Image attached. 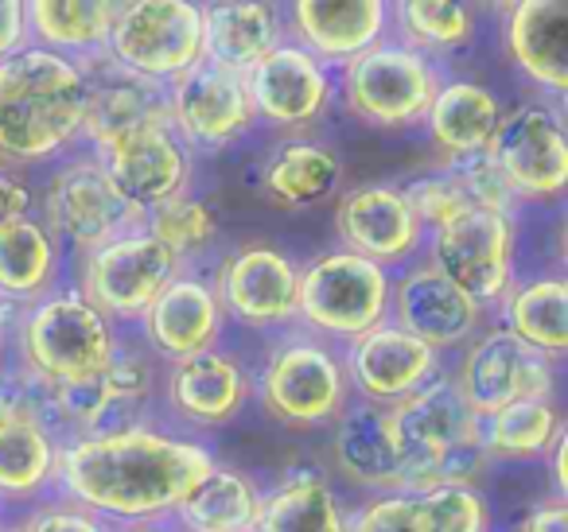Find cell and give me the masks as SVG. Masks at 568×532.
<instances>
[{"instance_id": "bcb514c9", "label": "cell", "mask_w": 568, "mask_h": 532, "mask_svg": "<svg viewBox=\"0 0 568 532\" xmlns=\"http://www.w3.org/2000/svg\"><path fill=\"white\" fill-rule=\"evenodd\" d=\"M514 532H568V505L557 498L537 501V505L521 516Z\"/></svg>"}, {"instance_id": "e575fe53", "label": "cell", "mask_w": 568, "mask_h": 532, "mask_svg": "<svg viewBox=\"0 0 568 532\" xmlns=\"http://www.w3.org/2000/svg\"><path fill=\"white\" fill-rule=\"evenodd\" d=\"M495 311L498 327H506L529 350L545 354L552 361L568 354V284L560 273L514 280V288L506 291Z\"/></svg>"}, {"instance_id": "1f68e13d", "label": "cell", "mask_w": 568, "mask_h": 532, "mask_svg": "<svg viewBox=\"0 0 568 532\" xmlns=\"http://www.w3.org/2000/svg\"><path fill=\"white\" fill-rule=\"evenodd\" d=\"M503 113H506L503 98L490 86H483L475 79H444V86L436 90L420 129L440 149L444 160H464L487 152Z\"/></svg>"}, {"instance_id": "603a6c76", "label": "cell", "mask_w": 568, "mask_h": 532, "mask_svg": "<svg viewBox=\"0 0 568 532\" xmlns=\"http://www.w3.org/2000/svg\"><path fill=\"white\" fill-rule=\"evenodd\" d=\"M343 374L355 400L394 408L436 381L444 374V358L386 319L382 327L343 346Z\"/></svg>"}, {"instance_id": "d4e9b609", "label": "cell", "mask_w": 568, "mask_h": 532, "mask_svg": "<svg viewBox=\"0 0 568 532\" xmlns=\"http://www.w3.org/2000/svg\"><path fill=\"white\" fill-rule=\"evenodd\" d=\"M94 160L105 167L118 195L141 214H152L156 206L187 195L191 167H195V156H191L187 144L175 136V129L168 121L141 129L136 136H129L118 149L102 152Z\"/></svg>"}, {"instance_id": "7bdbcfd3", "label": "cell", "mask_w": 568, "mask_h": 532, "mask_svg": "<svg viewBox=\"0 0 568 532\" xmlns=\"http://www.w3.org/2000/svg\"><path fill=\"white\" fill-rule=\"evenodd\" d=\"M20 532H113L110 521H102L90 509L74 505V501H36L24 516H20Z\"/></svg>"}, {"instance_id": "f1b7e54d", "label": "cell", "mask_w": 568, "mask_h": 532, "mask_svg": "<svg viewBox=\"0 0 568 532\" xmlns=\"http://www.w3.org/2000/svg\"><path fill=\"white\" fill-rule=\"evenodd\" d=\"M332 462L355 490L371 498L402 490V462H397L394 436H389L386 408L351 397V405L332 423Z\"/></svg>"}, {"instance_id": "3957f363", "label": "cell", "mask_w": 568, "mask_h": 532, "mask_svg": "<svg viewBox=\"0 0 568 532\" xmlns=\"http://www.w3.org/2000/svg\"><path fill=\"white\" fill-rule=\"evenodd\" d=\"M386 416L405 485H475L487 467L479 416L467 412L448 369L409 400L386 408Z\"/></svg>"}, {"instance_id": "ab89813d", "label": "cell", "mask_w": 568, "mask_h": 532, "mask_svg": "<svg viewBox=\"0 0 568 532\" xmlns=\"http://www.w3.org/2000/svg\"><path fill=\"white\" fill-rule=\"evenodd\" d=\"M144 229L172 253L180 265H187L191 257L206 253L219 242V218L199 195H180L172 203L156 206L152 214H144Z\"/></svg>"}, {"instance_id": "7c38bea8", "label": "cell", "mask_w": 568, "mask_h": 532, "mask_svg": "<svg viewBox=\"0 0 568 532\" xmlns=\"http://www.w3.org/2000/svg\"><path fill=\"white\" fill-rule=\"evenodd\" d=\"M487 156L518 206L557 203L568 187L565 105L549 98H526L506 110L487 144Z\"/></svg>"}, {"instance_id": "ffe728a7", "label": "cell", "mask_w": 568, "mask_h": 532, "mask_svg": "<svg viewBox=\"0 0 568 532\" xmlns=\"http://www.w3.org/2000/svg\"><path fill=\"white\" fill-rule=\"evenodd\" d=\"M160 400L191 431L226 428L253 400V374L234 350L214 346L160 369Z\"/></svg>"}, {"instance_id": "b9f144b4", "label": "cell", "mask_w": 568, "mask_h": 532, "mask_svg": "<svg viewBox=\"0 0 568 532\" xmlns=\"http://www.w3.org/2000/svg\"><path fill=\"white\" fill-rule=\"evenodd\" d=\"M402 191H405V198H409L417 222L425 226V234H433V229H440L444 222H452L464 211H471L467 198H464V191L452 183V175L444 172V167H433V172L417 175V180L405 183Z\"/></svg>"}, {"instance_id": "7a4b0ae2", "label": "cell", "mask_w": 568, "mask_h": 532, "mask_svg": "<svg viewBox=\"0 0 568 532\" xmlns=\"http://www.w3.org/2000/svg\"><path fill=\"white\" fill-rule=\"evenodd\" d=\"M87 71L28 43L0 63V167H40L82 141Z\"/></svg>"}, {"instance_id": "5b68a950", "label": "cell", "mask_w": 568, "mask_h": 532, "mask_svg": "<svg viewBox=\"0 0 568 532\" xmlns=\"http://www.w3.org/2000/svg\"><path fill=\"white\" fill-rule=\"evenodd\" d=\"M261 408L288 431H324L351 405L343 350L301 327H288L253 377Z\"/></svg>"}, {"instance_id": "8fae6325", "label": "cell", "mask_w": 568, "mask_h": 532, "mask_svg": "<svg viewBox=\"0 0 568 532\" xmlns=\"http://www.w3.org/2000/svg\"><path fill=\"white\" fill-rule=\"evenodd\" d=\"M160 392V361L141 342L121 338L118 354L102 374L79 385L51 389V423L63 439L79 436H113V431L136 428L144 420V408Z\"/></svg>"}, {"instance_id": "484cf974", "label": "cell", "mask_w": 568, "mask_h": 532, "mask_svg": "<svg viewBox=\"0 0 568 532\" xmlns=\"http://www.w3.org/2000/svg\"><path fill=\"white\" fill-rule=\"evenodd\" d=\"M82 71H87L82 141L90 144V156H102V152L118 149L121 141L136 136L141 129L168 121V86L121 71L105 55H98L94 63H82Z\"/></svg>"}, {"instance_id": "ee69618b", "label": "cell", "mask_w": 568, "mask_h": 532, "mask_svg": "<svg viewBox=\"0 0 568 532\" xmlns=\"http://www.w3.org/2000/svg\"><path fill=\"white\" fill-rule=\"evenodd\" d=\"M36 206V191L24 183V175L12 167H0V229L17 218H28Z\"/></svg>"}, {"instance_id": "4fadbf2b", "label": "cell", "mask_w": 568, "mask_h": 532, "mask_svg": "<svg viewBox=\"0 0 568 532\" xmlns=\"http://www.w3.org/2000/svg\"><path fill=\"white\" fill-rule=\"evenodd\" d=\"M36 218L48 226L59 249H74L79 257L144 226V214L118 195V187L94 156L59 160V167L43 183Z\"/></svg>"}, {"instance_id": "83f0119b", "label": "cell", "mask_w": 568, "mask_h": 532, "mask_svg": "<svg viewBox=\"0 0 568 532\" xmlns=\"http://www.w3.org/2000/svg\"><path fill=\"white\" fill-rule=\"evenodd\" d=\"M503 48L514 71L537 86V98L565 102L568 90V4L510 0L503 9Z\"/></svg>"}, {"instance_id": "44dd1931", "label": "cell", "mask_w": 568, "mask_h": 532, "mask_svg": "<svg viewBox=\"0 0 568 532\" xmlns=\"http://www.w3.org/2000/svg\"><path fill=\"white\" fill-rule=\"evenodd\" d=\"M347 532H495L479 485H402L347 509Z\"/></svg>"}, {"instance_id": "ac0fdd59", "label": "cell", "mask_w": 568, "mask_h": 532, "mask_svg": "<svg viewBox=\"0 0 568 532\" xmlns=\"http://www.w3.org/2000/svg\"><path fill=\"white\" fill-rule=\"evenodd\" d=\"M339 249L374 260L386 273H402L425 253V226L413 214L402 183H358L335 203Z\"/></svg>"}, {"instance_id": "d6986e66", "label": "cell", "mask_w": 568, "mask_h": 532, "mask_svg": "<svg viewBox=\"0 0 568 532\" xmlns=\"http://www.w3.org/2000/svg\"><path fill=\"white\" fill-rule=\"evenodd\" d=\"M168 125L187 152H222L237 144L257 121L250 110L242 74L214 63H195L168 86Z\"/></svg>"}, {"instance_id": "4dcf8cb0", "label": "cell", "mask_w": 568, "mask_h": 532, "mask_svg": "<svg viewBox=\"0 0 568 532\" xmlns=\"http://www.w3.org/2000/svg\"><path fill=\"white\" fill-rule=\"evenodd\" d=\"M253 532H347V505L320 467H293L261 490Z\"/></svg>"}, {"instance_id": "f546056e", "label": "cell", "mask_w": 568, "mask_h": 532, "mask_svg": "<svg viewBox=\"0 0 568 532\" xmlns=\"http://www.w3.org/2000/svg\"><path fill=\"white\" fill-rule=\"evenodd\" d=\"M284 40V4L226 0L203 4V63L245 74Z\"/></svg>"}, {"instance_id": "277c9868", "label": "cell", "mask_w": 568, "mask_h": 532, "mask_svg": "<svg viewBox=\"0 0 568 532\" xmlns=\"http://www.w3.org/2000/svg\"><path fill=\"white\" fill-rule=\"evenodd\" d=\"M9 346L28 374L40 377L48 389H59L102 374L118 354L121 335L74 284H59L12 315Z\"/></svg>"}, {"instance_id": "f35d334b", "label": "cell", "mask_w": 568, "mask_h": 532, "mask_svg": "<svg viewBox=\"0 0 568 532\" xmlns=\"http://www.w3.org/2000/svg\"><path fill=\"white\" fill-rule=\"evenodd\" d=\"M389 24L394 40L420 51L433 63L444 55H456L475 40V12L456 0H402L389 4Z\"/></svg>"}, {"instance_id": "74e56055", "label": "cell", "mask_w": 568, "mask_h": 532, "mask_svg": "<svg viewBox=\"0 0 568 532\" xmlns=\"http://www.w3.org/2000/svg\"><path fill=\"white\" fill-rule=\"evenodd\" d=\"M565 431L557 400H514L503 412L479 420V447L487 462L545 459L552 439Z\"/></svg>"}, {"instance_id": "2e32d148", "label": "cell", "mask_w": 568, "mask_h": 532, "mask_svg": "<svg viewBox=\"0 0 568 532\" xmlns=\"http://www.w3.org/2000/svg\"><path fill=\"white\" fill-rule=\"evenodd\" d=\"M222 315L250 330L296 327L301 260L268 242H242L222 257L211 276Z\"/></svg>"}, {"instance_id": "9c48e42d", "label": "cell", "mask_w": 568, "mask_h": 532, "mask_svg": "<svg viewBox=\"0 0 568 532\" xmlns=\"http://www.w3.org/2000/svg\"><path fill=\"white\" fill-rule=\"evenodd\" d=\"M105 59L156 86L203 63V4L191 0H118Z\"/></svg>"}, {"instance_id": "ba28073f", "label": "cell", "mask_w": 568, "mask_h": 532, "mask_svg": "<svg viewBox=\"0 0 568 532\" xmlns=\"http://www.w3.org/2000/svg\"><path fill=\"white\" fill-rule=\"evenodd\" d=\"M63 436L51 423V389L20 361L0 369V505H36L55 485Z\"/></svg>"}, {"instance_id": "5bb4252c", "label": "cell", "mask_w": 568, "mask_h": 532, "mask_svg": "<svg viewBox=\"0 0 568 532\" xmlns=\"http://www.w3.org/2000/svg\"><path fill=\"white\" fill-rule=\"evenodd\" d=\"M180 273H183L180 260L141 226L98 245L87 257H79V284L74 288L113 327H129V323L144 319V311L156 304V296Z\"/></svg>"}, {"instance_id": "52a82bcc", "label": "cell", "mask_w": 568, "mask_h": 532, "mask_svg": "<svg viewBox=\"0 0 568 532\" xmlns=\"http://www.w3.org/2000/svg\"><path fill=\"white\" fill-rule=\"evenodd\" d=\"M389 284L394 273L358 253H320L301 265L296 327L343 350L389 319Z\"/></svg>"}, {"instance_id": "836d02e7", "label": "cell", "mask_w": 568, "mask_h": 532, "mask_svg": "<svg viewBox=\"0 0 568 532\" xmlns=\"http://www.w3.org/2000/svg\"><path fill=\"white\" fill-rule=\"evenodd\" d=\"M118 0H24L28 43L71 63L105 55Z\"/></svg>"}, {"instance_id": "8992f818", "label": "cell", "mask_w": 568, "mask_h": 532, "mask_svg": "<svg viewBox=\"0 0 568 532\" xmlns=\"http://www.w3.org/2000/svg\"><path fill=\"white\" fill-rule=\"evenodd\" d=\"M440 86V63L397 43L394 35L335 71V98L343 102L347 117L382 133H409L425 125L428 105Z\"/></svg>"}, {"instance_id": "e0dca14e", "label": "cell", "mask_w": 568, "mask_h": 532, "mask_svg": "<svg viewBox=\"0 0 568 532\" xmlns=\"http://www.w3.org/2000/svg\"><path fill=\"white\" fill-rule=\"evenodd\" d=\"M242 82L253 121L281 133H304L320 125L335 105V71L316 63L293 40H281L265 59H257Z\"/></svg>"}, {"instance_id": "7dc6e473", "label": "cell", "mask_w": 568, "mask_h": 532, "mask_svg": "<svg viewBox=\"0 0 568 532\" xmlns=\"http://www.w3.org/2000/svg\"><path fill=\"white\" fill-rule=\"evenodd\" d=\"M565 431H560V436L552 439V447H549V474H552V498H557V501H565V493H568V474H565L568 436H565Z\"/></svg>"}, {"instance_id": "f907efd6", "label": "cell", "mask_w": 568, "mask_h": 532, "mask_svg": "<svg viewBox=\"0 0 568 532\" xmlns=\"http://www.w3.org/2000/svg\"><path fill=\"white\" fill-rule=\"evenodd\" d=\"M0 532H20V524H17V521H12V524H9V521H0Z\"/></svg>"}, {"instance_id": "4316f807", "label": "cell", "mask_w": 568, "mask_h": 532, "mask_svg": "<svg viewBox=\"0 0 568 532\" xmlns=\"http://www.w3.org/2000/svg\"><path fill=\"white\" fill-rule=\"evenodd\" d=\"M144 338V350L160 361L172 366L191 354H203L222 346L226 335V315L214 296L211 276L199 273H180L164 291L156 296V304L144 311V319L136 323Z\"/></svg>"}, {"instance_id": "30bf717a", "label": "cell", "mask_w": 568, "mask_h": 532, "mask_svg": "<svg viewBox=\"0 0 568 532\" xmlns=\"http://www.w3.org/2000/svg\"><path fill=\"white\" fill-rule=\"evenodd\" d=\"M420 260L479 307L495 311L518 280V214L464 211L425 234Z\"/></svg>"}, {"instance_id": "60d3db41", "label": "cell", "mask_w": 568, "mask_h": 532, "mask_svg": "<svg viewBox=\"0 0 568 532\" xmlns=\"http://www.w3.org/2000/svg\"><path fill=\"white\" fill-rule=\"evenodd\" d=\"M440 167L452 175V183L464 191V198H467L471 211L518 214V203H514L510 187L503 183V175H498V167L490 164L487 152H479V156H464V160H444Z\"/></svg>"}, {"instance_id": "6da1fadb", "label": "cell", "mask_w": 568, "mask_h": 532, "mask_svg": "<svg viewBox=\"0 0 568 532\" xmlns=\"http://www.w3.org/2000/svg\"><path fill=\"white\" fill-rule=\"evenodd\" d=\"M219 467V454L195 436L160 423L113 431V436L63 439L55 467V498L90 509L102 521L160 524L172 521L187 493Z\"/></svg>"}, {"instance_id": "f6af8a7d", "label": "cell", "mask_w": 568, "mask_h": 532, "mask_svg": "<svg viewBox=\"0 0 568 532\" xmlns=\"http://www.w3.org/2000/svg\"><path fill=\"white\" fill-rule=\"evenodd\" d=\"M28 48L24 0H0V63Z\"/></svg>"}, {"instance_id": "681fc988", "label": "cell", "mask_w": 568, "mask_h": 532, "mask_svg": "<svg viewBox=\"0 0 568 532\" xmlns=\"http://www.w3.org/2000/svg\"><path fill=\"white\" fill-rule=\"evenodd\" d=\"M113 532H180L172 521H160V524H121V529Z\"/></svg>"}, {"instance_id": "8d00e7d4", "label": "cell", "mask_w": 568, "mask_h": 532, "mask_svg": "<svg viewBox=\"0 0 568 532\" xmlns=\"http://www.w3.org/2000/svg\"><path fill=\"white\" fill-rule=\"evenodd\" d=\"M257 501H261L257 482L250 474H242V470L219 462L187 493V501L175 509L172 524L180 532H253Z\"/></svg>"}, {"instance_id": "c3c4849f", "label": "cell", "mask_w": 568, "mask_h": 532, "mask_svg": "<svg viewBox=\"0 0 568 532\" xmlns=\"http://www.w3.org/2000/svg\"><path fill=\"white\" fill-rule=\"evenodd\" d=\"M12 315H17V307H12V304H4V299H0V369H4V361H9Z\"/></svg>"}, {"instance_id": "cb8c5ba5", "label": "cell", "mask_w": 568, "mask_h": 532, "mask_svg": "<svg viewBox=\"0 0 568 532\" xmlns=\"http://www.w3.org/2000/svg\"><path fill=\"white\" fill-rule=\"evenodd\" d=\"M389 35V0H296L284 9V40L304 48L327 71H343Z\"/></svg>"}, {"instance_id": "d590c367", "label": "cell", "mask_w": 568, "mask_h": 532, "mask_svg": "<svg viewBox=\"0 0 568 532\" xmlns=\"http://www.w3.org/2000/svg\"><path fill=\"white\" fill-rule=\"evenodd\" d=\"M63 249L36 214L0 229V299L20 307L36 304L59 288Z\"/></svg>"}, {"instance_id": "9a60e30c", "label": "cell", "mask_w": 568, "mask_h": 532, "mask_svg": "<svg viewBox=\"0 0 568 532\" xmlns=\"http://www.w3.org/2000/svg\"><path fill=\"white\" fill-rule=\"evenodd\" d=\"M452 381H456L467 412L487 420L514 400H557V361L529 350L526 342H518L510 330L495 323L464 346V358H459Z\"/></svg>"}, {"instance_id": "7402d4cb", "label": "cell", "mask_w": 568, "mask_h": 532, "mask_svg": "<svg viewBox=\"0 0 568 532\" xmlns=\"http://www.w3.org/2000/svg\"><path fill=\"white\" fill-rule=\"evenodd\" d=\"M487 307L464 296L425 260H413L409 268L394 273V284H389V323L440 358L448 350H464L487 327Z\"/></svg>"}, {"instance_id": "d6a6232c", "label": "cell", "mask_w": 568, "mask_h": 532, "mask_svg": "<svg viewBox=\"0 0 568 532\" xmlns=\"http://www.w3.org/2000/svg\"><path fill=\"white\" fill-rule=\"evenodd\" d=\"M257 183L276 206L308 211V206H320L339 191L343 160L327 144L308 141V136H288V141H276L265 152Z\"/></svg>"}]
</instances>
